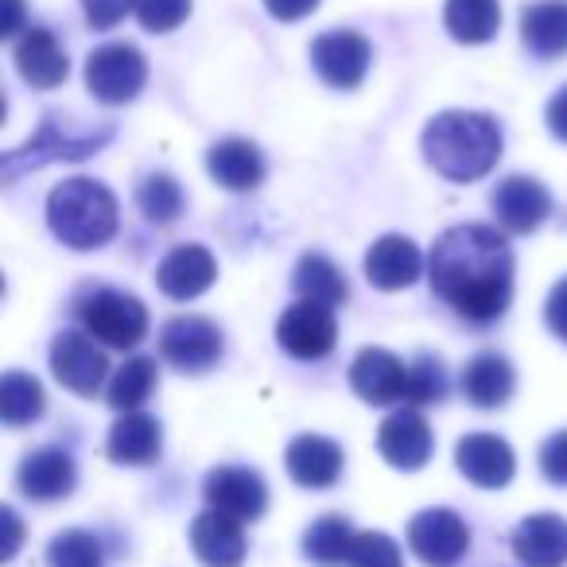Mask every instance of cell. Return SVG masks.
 Masks as SVG:
<instances>
[{
	"instance_id": "24",
	"label": "cell",
	"mask_w": 567,
	"mask_h": 567,
	"mask_svg": "<svg viewBox=\"0 0 567 567\" xmlns=\"http://www.w3.org/2000/svg\"><path fill=\"white\" fill-rule=\"evenodd\" d=\"M164 451V427L148 412H121V420L110 427L105 455L117 466H148Z\"/></svg>"
},
{
	"instance_id": "14",
	"label": "cell",
	"mask_w": 567,
	"mask_h": 567,
	"mask_svg": "<svg viewBox=\"0 0 567 567\" xmlns=\"http://www.w3.org/2000/svg\"><path fill=\"white\" fill-rule=\"evenodd\" d=\"M350 389L362 396L365 404H389L409 401V365L385 347H365L358 350V358L350 362Z\"/></svg>"
},
{
	"instance_id": "17",
	"label": "cell",
	"mask_w": 567,
	"mask_h": 567,
	"mask_svg": "<svg viewBox=\"0 0 567 567\" xmlns=\"http://www.w3.org/2000/svg\"><path fill=\"white\" fill-rule=\"evenodd\" d=\"M218 280V260L206 245H179L156 265V288L167 300H198V296Z\"/></svg>"
},
{
	"instance_id": "23",
	"label": "cell",
	"mask_w": 567,
	"mask_h": 567,
	"mask_svg": "<svg viewBox=\"0 0 567 567\" xmlns=\"http://www.w3.org/2000/svg\"><path fill=\"white\" fill-rule=\"evenodd\" d=\"M513 556L525 567H567V520L533 513L513 528Z\"/></svg>"
},
{
	"instance_id": "20",
	"label": "cell",
	"mask_w": 567,
	"mask_h": 567,
	"mask_svg": "<svg viewBox=\"0 0 567 567\" xmlns=\"http://www.w3.org/2000/svg\"><path fill=\"white\" fill-rule=\"evenodd\" d=\"M284 466L292 474L296 486L303 489H331L342 478L347 455L334 440L327 435H296L284 451Z\"/></svg>"
},
{
	"instance_id": "5",
	"label": "cell",
	"mask_w": 567,
	"mask_h": 567,
	"mask_svg": "<svg viewBox=\"0 0 567 567\" xmlns=\"http://www.w3.org/2000/svg\"><path fill=\"white\" fill-rule=\"evenodd\" d=\"M79 319L90 339L113 350L141 347L144 334H148V308L133 292H121V288H94L90 296H82Z\"/></svg>"
},
{
	"instance_id": "34",
	"label": "cell",
	"mask_w": 567,
	"mask_h": 567,
	"mask_svg": "<svg viewBox=\"0 0 567 567\" xmlns=\"http://www.w3.org/2000/svg\"><path fill=\"white\" fill-rule=\"evenodd\" d=\"M48 567H105V551L94 533L66 528L48 544Z\"/></svg>"
},
{
	"instance_id": "42",
	"label": "cell",
	"mask_w": 567,
	"mask_h": 567,
	"mask_svg": "<svg viewBox=\"0 0 567 567\" xmlns=\"http://www.w3.org/2000/svg\"><path fill=\"white\" fill-rule=\"evenodd\" d=\"M544 121H548V133L567 144V86H559L556 94H551L548 110H544Z\"/></svg>"
},
{
	"instance_id": "26",
	"label": "cell",
	"mask_w": 567,
	"mask_h": 567,
	"mask_svg": "<svg viewBox=\"0 0 567 567\" xmlns=\"http://www.w3.org/2000/svg\"><path fill=\"white\" fill-rule=\"evenodd\" d=\"M463 396L474 409H502L505 401L517 389V373H513L509 358L494 354V350H482L471 362L463 365Z\"/></svg>"
},
{
	"instance_id": "9",
	"label": "cell",
	"mask_w": 567,
	"mask_h": 567,
	"mask_svg": "<svg viewBox=\"0 0 567 567\" xmlns=\"http://www.w3.org/2000/svg\"><path fill=\"white\" fill-rule=\"evenodd\" d=\"M51 373L74 396H94L110 378V358L90 334L59 331L55 342H51Z\"/></svg>"
},
{
	"instance_id": "43",
	"label": "cell",
	"mask_w": 567,
	"mask_h": 567,
	"mask_svg": "<svg viewBox=\"0 0 567 567\" xmlns=\"http://www.w3.org/2000/svg\"><path fill=\"white\" fill-rule=\"evenodd\" d=\"M0 520H4V551H0V559H12L20 551V540H24V528H20V517L9 505L0 509Z\"/></svg>"
},
{
	"instance_id": "37",
	"label": "cell",
	"mask_w": 567,
	"mask_h": 567,
	"mask_svg": "<svg viewBox=\"0 0 567 567\" xmlns=\"http://www.w3.org/2000/svg\"><path fill=\"white\" fill-rule=\"evenodd\" d=\"M187 17H190V0H136V20L152 35L175 32Z\"/></svg>"
},
{
	"instance_id": "44",
	"label": "cell",
	"mask_w": 567,
	"mask_h": 567,
	"mask_svg": "<svg viewBox=\"0 0 567 567\" xmlns=\"http://www.w3.org/2000/svg\"><path fill=\"white\" fill-rule=\"evenodd\" d=\"M24 28V0H4V20H0V35L12 40Z\"/></svg>"
},
{
	"instance_id": "38",
	"label": "cell",
	"mask_w": 567,
	"mask_h": 567,
	"mask_svg": "<svg viewBox=\"0 0 567 567\" xmlns=\"http://www.w3.org/2000/svg\"><path fill=\"white\" fill-rule=\"evenodd\" d=\"M82 12H86L94 32H110L128 12H136V0H82Z\"/></svg>"
},
{
	"instance_id": "2",
	"label": "cell",
	"mask_w": 567,
	"mask_h": 567,
	"mask_svg": "<svg viewBox=\"0 0 567 567\" xmlns=\"http://www.w3.org/2000/svg\"><path fill=\"white\" fill-rule=\"evenodd\" d=\"M424 159L451 183H474L502 159V128L489 113L447 110L427 121Z\"/></svg>"
},
{
	"instance_id": "21",
	"label": "cell",
	"mask_w": 567,
	"mask_h": 567,
	"mask_svg": "<svg viewBox=\"0 0 567 567\" xmlns=\"http://www.w3.org/2000/svg\"><path fill=\"white\" fill-rule=\"evenodd\" d=\"M12 59H17L20 79H24L28 86H35V90L63 86L66 74H71V59H66V48L48 32V28H28V32L17 40V51H12Z\"/></svg>"
},
{
	"instance_id": "1",
	"label": "cell",
	"mask_w": 567,
	"mask_h": 567,
	"mask_svg": "<svg viewBox=\"0 0 567 567\" xmlns=\"http://www.w3.org/2000/svg\"><path fill=\"white\" fill-rule=\"evenodd\" d=\"M432 292L466 323H494L513 300V252L489 226H451L427 257Z\"/></svg>"
},
{
	"instance_id": "19",
	"label": "cell",
	"mask_w": 567,
	"mask_h": 567,
	"mask_svg": "<svg viewBox=\"0 0 567 567\" xmlns=\"http://www.w3.org/2000/svg\"><path fill=\"white\" fill-rule=\"evenodd\" d=\"M17 486L32 502H63L79 486V466L63 447H35L17 471Z\"/></svg>"
},
{
	"instance_id": "36",
	"label": "cell",
	"mask_w": 567,
	"mask_h": 567,
	"mask_svg": "<svg viewBox=\"0 0 567 567\" xmlns=\"http://www.w3.org/2000/svg\"><path fill=\"white\" fill-rule=\"evenodd\" d=\"M350 567H404L401 544L389 533H358Z\"/></svg>"
},
{
	"instance_id": "30",
	"label": "cell",
	"mask_w": 567,
	"mask_h": 567,
	"mask_svg": "<svg viewBox=\"0 0 567 567\" xmlns=\"http://www.w3.org/2000/svg\"><path fill=\"white\" fill-rule=\"evenodd\" d=\"M443 28L458 43H489L502 28V9L497 0H447Z\"/></svg>"
},
{
	"instance_id": "12",
	"label": "cell",
	"mask_w": 567,
	"mask_h": 567,
	"mask_svg": "<svg viewBox=\"0 0 567 567\" xmlns=\"http://www.w3.org/2000/svg\"><path fill=\"white\" fill-rule=\"evenodd\" d=\"M489 210H494L497 226L505 234H536L544 218L551 214V195L540 179L533 175H505L494 190H489Z\"/></svg>"
},
{
	"instance_id": "7",
	"label": "cell",
	"mask_w": 567,
	"mask_h": 567,
	"mask_svg": "<svg viewBox=\"0 0 567 567\" xmlns=\"http://www.w3.org/2000/svg\"><path fill=\"white\" fill-rule=\"evenodd\" d=\"M276 342H280L284 354H292L296 362H323L327 354L339 342V323H334V311L323 303H292L284 311L280 323H276Z\"/></svg>"
},
{
	"instance_id": "18",
	"label": "cell",
	"mask_w": 567,
	"mask_h": 567,
	"mask_svg": "<svg viewBox=\"0 0 567 567\" xmlns=\"http://www.w3.org/2000/svg\"><path fill=\"white\" fill-rule=\"evenodd\" d=\"M424 272V252L416 249V241L404 234H385L370 245L365 252V280L381 292H401L412 288Z\"/></svg>"
},
{
	"instance_id": "15",
	"label": "cell",
	"mask_w": 567,
	"mask_h": 567,
	"mask_svg": "<svg viewBox=\"0 0 567 567\" xmlns=\"http://www.w3.org/2000/svg\"><path fill=\"white\" fill-rule=\"evenodd\" d=\"M455 466L466 482H474L478 489H502L513 482L517 471V455L513 447L494 432H471L458 440L455 447Z\"/></svg>"
},
{
	"instance_id": "32",
	"label": "cell",
	"mask_w": 567,
	"mask_h": 567,
	"mask_svg": "<svg viewBox=\"0 0 567 567\" xmlns=\"http://www.w3.org/2000/svg\"><path fill=\"white\" fill-rule=\"evenodd\" d=\"M156 381V358H128L125 365H117V373L105 385V404L117 412H141V404L152 396Z\"/></svg>"
},
{
	"instance_id": "28",
	"label": "cell",
	"mask_w": 567,
	"mask_h": 567,
	"mask_svg": "<svg viewBox=\"0 0 567 567\" xmlns=\"http://www.w3.org/2000/svg\"><path fill=\"white\" fill-rule=\"evenodd\" d=\"M292 288L300 300L323 303V308H339V303H347V296H350L347 272H342L331 257H323V252H303L300 265H296V272H292Z\"/></svg>"
},
{
	"instance_id": "6",
	"label": "cell",
	"mask_w": 567,
	"mask_h": 567,
	"mask_svg": "<svg viewBox=\"0 0 567 567\" xmlns=\"http://www.w3.org/2000/svg\"><path fill=\"white\" fill-rule=\"evenodd\" d=\"M148 82V59L133 43H102L86 55V90L102 105H125Z\"/></svg>"
},
{
	"instance_id": "41",
	"label": "cell",
	"mask_w": 567,
	"mask_h": 567,
	"mask_svg": "<svg viewBox=\"0 0 567 567\" xmlns=\"http://www.w3.org/2000/svg\"><path fill=\"white\" fill-rule=\"evenodd\" d=\"M268 17L284 20V24H292V20H303L319 9V0H265Z\"/></svg>"
},
{
	"instance_id": "16",
	"label": "cell",
	"mask_w": 567,
	"mask_h": 567,
	"mask_svg": "<svg viewBox=\"0 0 567 567\" xmlns=\"http://www.w3.org/2000/svg\"><path fill=\"white\" fill-rule=\"evenodd\" d=\"M378 451L396 471H420L435 451L432 424L416 409H401L378 427Z\"/></svg>"
},
{
	"instance_id": "11",
	"label": "cell",
	"mask_w": 567,
	"mask_h": 567,
	"mask_svg": "<svg viewBox=\"0 0 567 567\" xmlns=\"http://www.w3.org/2000/svg\"><path fill=\"white\" fill-rule=\"evenodd\" d=\"M409 548L427 567H455L471 548V528L455 509H424L409 520Z\"/></svg>"
},
{
	"instance_id": "35",
	"label": "cell",
	"mask_w": 567,
	"mask_h": 567,
	"mask_svg": "<svg viewBox=\"0 0 567 567\" xmlns=\"http://www.w3.org/2000/svg\"><path fill=\"white\" fill-rule=\"evenodd\" d=\"M447 396V370L435 354H420L409 365V404H440Z\"/></svg>"
},
{
	"instance_id": "13",
	"label": "cell",
	"mask_w": 567,
	"mask_h": 567,
	"mask_svg": "<svg viewBox=\"0 0 567 567\" xmlns=\"http://www.w3.org/2000/svg\"><path fill=\"white\" fill-rule=\"evenodd\" d=\"M206 509L226 513L234 520H257L268 509V486L249 466H214L203 482Z\"/></svg>"
},
{
	"instance_id": "25",
	"label": "cell",
	"mask_w": 567,
	"mask_h": 567,
	"mask_svg": "<svg viewBox=\"0 0 567 567\" xmlns=\"http://www.w3.org/2000/svg\"><path fill=\"white\" fill-rule=\"evenodd\" d=\"M206 172L226 190H252L265 183V156L245 136H226L206 152Z\"/></svg>"
},
{
	"instance_id": "29",
	"label": "cell",
	"mask_w": 567,
	"mask_h": 567,
	"mask_svg": "<svg viewBox=\"0 0 567 567\" xmlns=\"http://www.w3.org/2000/svg\"><path fill=\"white\" fill-rule=\"evenodd\" d=\"M354 525L339 513H327L319 517L316 525H308L303 533V556L311 559L316 567H342L350 564V551H354Z\"/></svg>"
},
{
	"instance_id": "3",
	"label": "cell",
	"mask_w": 567,
	"mask_h": 567,
	"mask_svg": "<svg viewBox=\"0 0 567 567\" xmlns=\"http://www.w3.org/2000/svg\"><path fill=\"white\" fill-rule=\"evenodd\" d=\"M117 198L105 183L86 179V175H74L63 179L48 195V226L71 249H102L117 234Z\"/></svg>"
},
{
	"instance_id": "31",
	"label": "cell",
	"mask_w": 567,
	"mask_h": 567,
	"mask_svg": "<svg viewBox=\"0 0 567 567\" xmlns=\"http://www.w3.org/2000/svg\"><path fill=\"white\" fill-rule=\"evenodd\" d=\"M48 409V396H43V385L24 370H9L4 381H0V420L9 427H28L43 416Z\"/></svg>"
},
{
	"instance_id": "33",
	"label": "cell",
	"mask_w": 567,
	"mask_h": 567,
	"mask_svg": "<svg viewBox=\"0 0 567 567\" xmlns=\"http://www.w3.org/2000/svg\"><path fill=\"white\" fill-rule=\"evenodd\" d=\"M136 206H141V214L152 221V226H172V221L183 214L179 183H175L167 172L144 175V183L136 187Z\"/></svg>"
},
{
	"instance_id": "8",
	"label": "cell",
	"mask_w": 567,
	"mask_h": 567,
	"mask_svg": "<svg viewBox=\"0 0 567 567\" xmlns=\"http://www.w3.org/2000/svg\"><path fill=\"white\" fill-rule=\"evenodd\" d=\"M221 350L226 342H221L218 323L203 316H175L159 331V354L183 373H206L210 365H218Z\"/></svg>"
},
{
	"instance_id": "27",
	"label": "cell",
	"mask_w": 567,
	"mask_h": 567,
	"mask_svg": "<svg viewBox=\"0 0 567 567\" xmlns=\"http://www.w3.org/2000/svg\"><path fill=\"white\" fill-rule=\"evenodd\" d=\"M520 40L536 59L567 55V0H536L520 9Z\"/></svg>"
},
{
	"instance_id": "10",
	"label": "cell",
	"mask_w": 567,
	"mask_h": 567,
	"mask_svg": "<svg viewBox=\"0 0 567 567\" xmlns=\"http://www.w3.org/2000/svg\"><path fill=\"white\" fill-rule=\"evenodd\" d=\"M370 63H373V48L365 35L358 32H323L316 43H311V66L316 74L334 90H358L370 74Z\"/></svg>"
},
{
	"instance_id": "40",
	"label": "cell",
	"mask_w": 567,
	"mask_h": 567,
	"mask_svg": "<svg viewBox=\"0 0 567 567\" xmlns=\"http://www.w3.org/2000/svg\"><path fill=\"white\" fill-rule=\"evenodd\" d=\"M544 323H548V331L556 334V339L567 342V276L548 292V303H544Z\"/></svg>"
},
{
	"instance_id": "22",
	"label": "cell",
	"mask_w": 567,
	"mask_h": 567,
	"mask_svg": "<svg viewBox=\"0 0 567 567\" xmlns=\"http://www.w3.org/2000/svg\"><path fill=\"white\" fill-rule=\"evenodd\" d=\"M190 551H195L198 564H206V567H241L245 551H249L241 520L226 517V513L203 509L190 520Z\"/></svg>"
},
{
	"instance_id": "39",
	"label": "cell",
	"mask_w": 567,
	"mask_h": 567,
	"mask_svg": "<svg viewBox=\"0 0 567 567\" xmlns=\"http://www.w3.org/2000/svg\"><path fill=\"white\" fill-rule=\"evenodd\" d=\"M540 474L551 486H567V432H556L540 443Z\"/></svg>"
},
{
	"instance_id": "4",
	"label": "cell",
	"mask_w": 567,
	"mask_h": 567,
	"mask_svg": "<svg viewBox=\"0 0 567 567\" xmlns=\"http://www.w3.org/2000/svg\"><path fill=\"white\" fill-rule=\"evenodd\" d=\"M113 133H117L113 125L79 128L66 117H59V113H43V121H40V128H35L32 141L20 144V148H12V152H4V159H0V175H4V183H17L24 172H35V167H43V164H59V159H86V156H94L97 148H105V144L113 141Z\"/></svg>"
}]
</instances>
